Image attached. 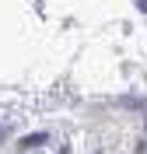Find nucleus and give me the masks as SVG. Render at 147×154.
<instances>
[{
    "label": "nucleus",
    "mask_w": 147,
    "mask_h": 154,
    "mask_svg": "<svg viewBox=\"0 0 147 154\" xmlns=\"http://www.w3.org/2000/svg\"><path fill=\"white\" fill-rule=\"evenodd\" d=\"M42 144H49V133H28V137H21V151H35V147H42Z\"/></svg>",
    "instance_id": "obj_1"
},
{
    "label": "nucleus",
    "mask_w": 147,
    "mask_h": 154,
    "mask_svg": "<svg viewBox=\"0 0 147 154\" xmlns=\"http://www.w3.org/2000/svg\"><path fill=\"white\" fill-rule=\"evenodd\" d=\"M123 105H133V109H147V102H144V98H126Z\"/></svg>",
    "instance_id": "obj_2"
},
{
    "label": "nucleus",
    "mask_w": 147,
    "mask_h": 154,
    "mask_svg": "<svg viewBox=\"0 0 147 154\" xmlns=\"http://www.w3.org/2000/svg\"><path fill=\"white\" fill-rule=\"evenodd\" d=\"M7 133H11V126H0V144L7 140Z\"/></svg>",
    "instance_id": "obj_3"
},
{
    "label": "nucleus",
    "mask_w": 147,
    "mask_h": 154,
    "mask_svg": "<svg viewBox=\"0 0 147 154\" xmlns=\"http://www.w3.org/2000/svg\"><path fill=\"white\" fill-rule=\"evenodd\" d=\"M137 7H140V11H144V14H147V0H137Z\"/></svg>",
    "instance_id": "obj_4"
}]
</instances>
